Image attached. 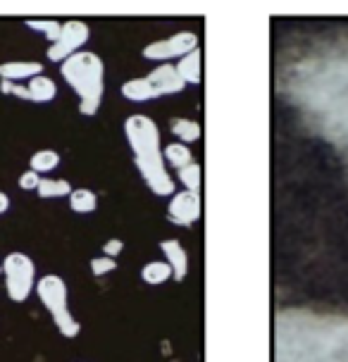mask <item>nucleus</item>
<instances>
[{
  "label": "nucleus",
  "mask_w": 348,
  "mask_h": 362,
  "mask_svg": "<svg viewBox=\"0 0 348 362\" xmlns=\"http://www.w3.org/2000/svg\"><path fill=\"white\" fill-rule=\"evenodd\" d=\"M127 141L134 151V163H137L141 177L156 196H174V181L170 177L160 153V129L146 115H132L124 122Z\"/></svg>",
  "instance_id": "nucleus-1"
},
{
  "label": "nucleus",
  "mask_w": 348,
  "mask_h": 362,
  "mask_svg": "<svg viewBox=\"0 0 348 362\" xmlns=\"http://www.w3.org/2000/svg\"><path fill=\"white\" fill-rule=\"evenodd\" d=\"M62 79L79 95V112L93 117L105 93V64L93 50H79L60 64Z\"/></svg>",
  "instance_id": "nucleus-2"
},
{
  "label": "nucleus",
  "mask_w": 348,
  "mask_h": 362,
  "mask_svg": "<svg viewBox=\"0 0 348 362\" xmlns=\"http://www.w3.org/2000/svg\"><path fill=\"white\" fill-rule=\"evenodd\" d=\"M34 288H36V296H38V300H41V305L48 310L50 317H53L57 332H60L64 339H74V336L81 332V325L74 320L72 313H69L67 284H64L62 276L46 274L36 281Z\"/></svg>",
  "instance_id": "nucleus-3"
},
{
  "label": "nucleus",
  "mask_w": 348,
  "mask_h": 362,
  "mask_svg": "<svg viewBox=\"0 0 348 362\" xmlns=\"http://www.w3.org/2000/svg\"><path fill=\"white\" fill-rule=\"evenodd\" d=\"M186 86V83L179 79L177 67L174 64H160L158 69H153L148 76H141V79H132L127 83H122V95L127 100L134 103H146L153 98H160V95H172L179 93Z\"/></svg>",
  "instance_id": "nucleus-4"
},
{
  "label": "nucleus",
  "mask_w": 348,
  "mask_h": 362,
  "mask_svg": "<svg viewBox=\"0 0 348 362\" xmlns=\"http://www.w3.org/2000/svg\"><path fill=\"white\" fill-rule=\"evenodd\" d=\"M5 291L12 303H24L34 293L36 286V264L27 253H10L3 260Z\"/></svg>",
  "instance_id": "nucleus-5"
},
{
  "label": "nucleus",
  "mask_w": 348,
  "mask_h": 362,
  "mask_svg": "<svg viewBox=\"0 0 348 362\" xmlns=\"http://www.w3.org/2000/svg\"><path fill=\"white\" fill-rule=\"evenodd\" d=\"M88 36H91V29H88L86 22H81V19H69V22L62 24V31H60V36H57V41L48 45L46 57L50 62L62 64L67 57L79 53L83 48V43L88 41Z\"/></svg>",
  "instance_id": "nucleus-6"
},
{
  "label": "nucleus",
  "mask_w": 348,
  "mask_h": 362,
  "mask_svg": "<svg viewBox=\"0 0 348 362\" xmlns=\"http://www.w3.org/2000/svg\"><path fill=\"white\" fill-rule=\"evenodd\" d=\"M198 50V36L193 31H179L170 38H160V41L148 43L144 48V57L148 60H172V57H184Z\"/></svg>",
  "instance_id": "nucleus-7"
},
{
  "label": "nucleus",
  "mask_w": 348,
  "mask_h": 362,
  "mask_svg": "<svg viewBox=\"0 0 348 362\" xmlns=\"http://www.w3.org/2000/svg\"><path fill=\"white\" fill-rule=\"evenodd\" d=\"M201 196L191 191H179L174 193L170 200V219L174 224H182V226H191L196 219H201Z\"/></svg>",
  "instance_id": "nucleus-8"
},
{
  "label": "nucleus",
  "mask_w": 348,
  "mask_h": 362,
  "mask_svg": "<svg viewBox=\"0 0 348 362\" xmlns=\"http://www.w3.org/2000/svg\"><path fill=\"white\" fill-rule=\"evenodd\" d=\"M160 250L165 253V262L170 264L174 279L184 281L186 274H189V255H186L184 245L177 238H167V241L160 243Z\"/></svg>",
  "instance_id": "nucleus-9"
},
{
  "label": "nucleus",
  "mask_w": 348,
  "mask_h": 362,
  "mask_svg": "<svg viewBox=\"0 0 348 362\" xmlns=\"http://www.w3.org/2000/svg\"><path fill=\"white\" fill-rule=\"evenodd\" d=\"M38 74H43V64L34 60H12L0 64V79L3 81L22 83V81H31Z\"/></svg>",
  "instance_id": "nucleus-10"
},
{
  "label": "nucleus",
  "mask_w": 348,
  "mask_h": 362,
  "mask_svg": "<svg viewBox=\"0 0 348 362\" xmlns=\"http://www.w3.org/2000/svg\"><path fill=\"white\" fill-rule=\"evenodd\" d=\"M177 74L179 79L184 83H193V86H198L203 79V57H201V50H193V53L184 55L182 60L177 64Z\"/></svg>",
  "instance_id": "nucleus-11"
},
{
  "label": "nucleus",
  "mask_w": 348,
  "mask_h": 362,
  "mask_svg": "<svg viewBox=\"0 0 348 362\" xmlns=\"http://www.w3.org/2000/svg\"><path fill=\"white\" fill-rule=\"evenodd\" d=\"M27 88H29L31 103H50V100H55V95H57V83L50 79V76H43V74H38L31 81H27Z\"/></svg>",
  "instance_id": "nucleus-12"
},
{
  "label": "nucleus",
  "mask_w": 348,
  "mask_h": 362,
  "mask_svg": "<svg viewBox=\"0 0 348 362\" xmlns=\"http://www.w3.org/2000/svg\"><path fill=\"white\" fill-rule=\"evenodd\" d=\"M69 208L76 215H91L98 208V196L91 189H74L69 193Z\"/></svg>",
  "instance_id": "nucleus-13"
},
{
  "label": "nucleus",
  "mask_w": 348,
  "mask_h": 362,
  "mask_svg": "<svg viewBox=\"0 0 348 362\" xmlns=\"http://www.w3.org/2000/svg\"><path fill=\"white\" fill-rule=\"evenodd\" d=\"M141 279H144L148 286H160V284H165L167 279H172V269L165 260H153L141 269Z\"/></svg>",
  "instance_id": "nucleus-14"
},
{
  "label": "nucleus",
  "mask_w": 348,
  "mask_h": 362,
  "mask_svg": "<svg viewBox=\"0 0 348 362\" xmlns=\"http://www.w3.org/2000/svg\"><path fill=\"white\" fill-rule=\"evenodd\" d=\"M60 165V153L53 151V148H43V151H36L29 160V170H34L36 174L43 172H53L55 167Z\"/></svg>",
  "instance_id": "nucleus-15"
},
{
  "label": "nucleus",
  "mask_w": 348,
  "mask_h": 362,
  "mask_svg": "<svg viewBox=\"0 0 348 362\" xmlns=\"http://www.w3.org/2000/svg\"><path fill=\"white\" fill-rule=\"evenodd\" d=\"M72 191L74 189L67 179H48V177L41 179V184H38V189H36V193L41 198H64Z\"/></svg>",
  "instance_id": "nucleus-16"
},
{
  "label": "nucleus",
  "mask_w": 348,
  "mask_h": 362,
  "mask_svg": "<svg viewBox=\"0 0 348 362\" xmlns=\"http://www.w3.org/2000/svg\"><path fill=\"white\" fill-rule=\"evenodd\" d=\"M165 160L174 167V170H182V167L193 163V155L184 144H170L165 148Z\"/></svg>",
  "instance_id": "nucleus-17"
},
{
  "label": "nucleus",
  "mask_w": 348,
  "mask_h": 362,
  "mask_svg": "<svg viewBox=\"0 0 348 362\" xmlns=\"http://www.w3.org/2000/svg\"><path fill=\"white\" fill-rule=\"evenodd\" d=\"M179 181H182V186L186 191L191 193H198L201 191V181H203V174H201V165L198 163H191L179 170Z\"/></svg>",
  "instance_id": "nucleus-18"
},
{
  "label": "nucleus",
  "mask_w": 348,
  "mask_h": 362,
  "mask_svg": "<svg viewBox=\"0 0 348 362\" xmlns=\"http://www.w3.org/2000/svg\"><path fill=\"white\" fill-rule=\"evenodd\" d=\"M172 134L179 136V141H198L201 139V124L193 119H172Z\"/></svg>",
  "instance_id": "nucleus-19"
},
{
  "label": "nucleus",
  "mask_w": 348,
  "mask_h": 362,
  "mask_svg": "<svg viewBox=\"0 0 348 362\" xmlns=\"http://www.w3.org/2000/svg\"><path fill=\"white\" fill-rule=\"evenodd\" d=\"M27 27L34 31H41L50 43H55L62 31V22H57V19H27Z\"/></svg>",
  "instance_id": "nucleus-20"
},
{
  "label": "nucleus",
  "mask_w": 348,
  "mask_h": 362,
  "mask_svg": "<svg viewBox=\"0 0 348 362\" xmlns=\"http://www.w3.org/2000/svg\"><path fill=\"white\" fill-rule=\"evenodd\" d=\"M117 269V262H115V257H93L91 260V272H93V276H105V274H110V272Z\"/></svg>",
  "instance_id": "nucleus-21"
},
{
  "label": "nucleus",
  "mask_w": 348,
  "mask_h": 362,
  "mask_svg": "<svg viewBox=\"0 0 348 362\" xmlns=\"http://www.w3.org/2000/svg\"><path fill=\"white\" fill-rule=\"evenodd\" d=\"M17 184L22 191H36L38 184H41V174H36L34 170H27V172H22V177H19Z\"/></svg>",
  "instance_id": "nucleus-22"
},
{
  "label": "nucleus",
  "mask_w": 348,
  "mask_h": 362,
  "mask_svg": "<svg viewBox=\"0 0 348 362\" xmlns=\"http://www.w3.org/2000/svg\"><path fill=\"white\" fill-rule=\"evenodd\" d=\"M122 250H124V241H122V238H110V241H105V245H103V255L105 257L120 255Z\"/></svg>",
  "instance_id": "nucleus-23"
},
{
  "label": "nucleus",
  "mask_w": 348,
  "mask_h": 362,
  "mask_svg": "<svg viewBox=\"0 0 348 362\" xmlns=\"http://www.w3.org/2000/svg\"><path fill=\"white\" fill-rule=\"evenodd\" d=\"M10 95H15V98H19V100H29L27 83H15V86H12V93Z\"/></svg>",
  "instance_id": "nucleus-24"
},
{
  "label": "nucleus",
  "mask_w": 348,
  "mask_h": 362,
  "mask_svg": "<svg viewBox=\"0 0 348 362\" xmlns=\"http://www.w3.org/2000/svg\"><path fill=\"white\" fill-rule=\"evenodd\" d=\"M8 210H10V196L0 191V215H5Z\"/></svg>",
  "instance_id": "nucleus-25"
},
{
  "label": "nucleus",
  "mask_w": 348,
  "mask_h": 362,
  "mask_svg": "<svg viewBox=\"0 0 348 362\" xmlns=\"http://www.w3.org/2000/svg\"><path fill=\"white\" fill-rule=\"evenodd\" d=\"M12 86H15L12 81H3V79H0V93L10 95V93H12Z\"/></svg>",
  "instance_id": "nucleus-26"
},
{
  "label": "nucleus",
  "mask_w": 348,
  "mask_h": 362,
  "mask_svg": "<svg viewBox=\"0 0 348 362\" xmlns=\"http://www.w3.org/2000/svg\"><path fill=\"white\" fill-rule=\"evenodd\" d=\"M0 274H3V262H0Z\"/></svg>",
  "instance_id": "nucleus-27"
}]
</instances>
